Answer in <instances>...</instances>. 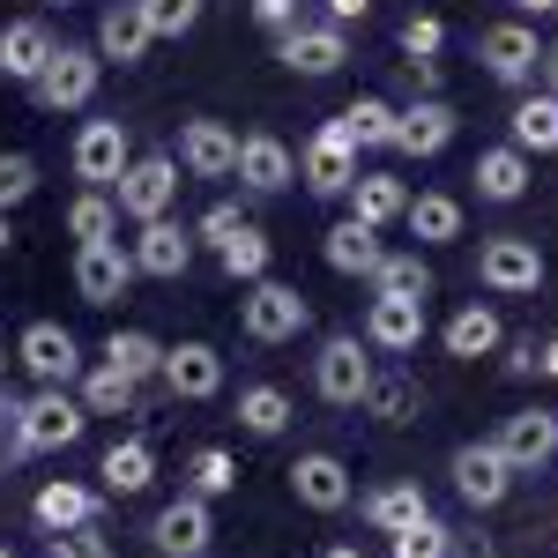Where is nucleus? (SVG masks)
I'll use <instances>...</instances> for the list:
<instances>
[{"label":"nucleus","mask_w":558,"mask_h":558,"mask_svg":"<svg viewBox=\"0 0 558 558\" xmlns=\"http://www.w3.org/2000/svg\"><path fill=\"white\" fill-rule=\"evenodd\" d=\"M254 23H260V31H276V38L299 31V0H254Z\"/></svg>","instance_id":"nucleus-49"},{"label":"nucleus","mask_w":558,"mask_h":558,"mask_svg":"<svg viewBox=\"0 0 558 558\" xmlns=\"http://www.w3.org/2000/svg\"><path fill=\"white\" fill-rule=\"evenodd\" d=\"M75 395H83L89 417H120V410H134V395H142V380H128L120 365H83V380H75Z\"/></svg>","instance_id":"nucleus-35"},{"label":"nucleus","mask_w":558,"mask_h":558,"mask_svg":"<svg viewBox=\"0 0 558 558\" xmlns=\"http://www.w3.org/2000/svg\"><path fill=\"white\" fill-rule=\"evenodd\" d=\"M454 128H462V120H454V105H447V97H410V105H395V149H402V157H417V165L439 157V149L454 142Z\"/></svg>","instance_id":"nucleus-13"},{"label":"nucleus","mask_w":558,"mask_h":558,"mask_svg":"<svg viewBox=\"0 0 558 558\" xmlns=\"http://www.w3.org/2000/svg\"><path fill=\"white\" fill-rule=\"evenodd\" d=\"M365 8H373V0H328V23L350 31V23H365Z\"/></svg>","instance_id":"nucleus-50"},{"label":"nucleus","mask_w":558,"mask_h":558,"mask_svg":"<svg viewBox=\"0 0 558 558\" xmlns=\"http://www.w3.org/2000/svg\"><path fill=\"white\" fill-rule=\"evenodd\" d=\"M142 23H149V38H186L202 23V0H142Z\"/></svg>","instance_id":"nucleus-44"},{"label":"nucleus","mask_w":558,"mask_h":558,"mask_svg":"<svg viewBox=\"0 0 558 558\" xmlns=\"http://www.w3.org/2000/svg\"><path fill=\"white\" fill-rule=\"evenodd\" d=\"M299 179L313 194H328V202L350 194V179H357V142H350L343 120H320V134L305 142V157H299Z\"/></svg>","instance_id":"nucleus-9"},{"label":"nucleus","mask_w":558,"mask_h":558,"mask_svg":"<svg viewBox=\"0 0 558 558\" xmlns=\"http://www.w3.org/2000/svg\"><path fill=\"white\" fill-rule=\"evenodd\" d=\"M149 544H157L165 558H209V544H216V514H209V499L179 492L172 507H157V521H149Z\"/></svg>","instance_id":"nucleus-10"},{"label":"nucleus","mask_w":558,"mask_h":558,"mask_svg":"<svg viewBox=\"0 0 558 558\" xmlns=\"http://www.w3.org/2000/svg\"><path fill=\"white\" fill-rule=\"evenodd\" d=\"M536 75H544V89L558 97V45H544V60H536Z\"/></svg>","instance_id":"nucleus-53"},{"label":"nucleus","mask_w":558,"mask_h":558,"mask_svg":"<svg viewBox=\"0 0 558 558\" xmlns=\"http://www.w3.org/2000/svg\"><path fill=\"white\" fill-rule=\"evenodd\" d=\"M343 202H350V216H357V223L387 231V223H402V209H410V186H402V172H357Z\"/></svg>","instance_id":"nucleus-26"},{"label":"nucleus","mask_w":558,"mask_h":558,"mask_svg":"<svg viewBox=\"0 0 558 558\" xmlns=\"http://www.w3.org/2000/svg\"><path fill=\"white\" fill-rule=\"evenodd\" d=\"M454 492H462V507H499L514 492V462L492 439H470V447H454Z\"/></svg>","instance_id":"nucleus-15"},{"label":"nucleus","mask_w":558,"mask_h":558,"mask_svg":"<svg viewBox=\"0 0 558 558\" xmlns=\"http://www.w3.org/2000/svg\"><path fill=\"white\" fill-rule=\"evenodd\" d=\"M112 202H120V216H134V223L172 216V202H179V157H172V149H142V157H128V172L112 179Z\"/></svg>","instance_id":"nucleus-1"},{"label":"nucleus","mask_w":558,"mask_h":558,"mask_svg":"<svg viewBox=\"0 0 558 558\" xmlns=\"http://www.w3.org/2000/svg\"><path fill=\"white\" fill-rule=\"evenodd\" d=\"M380 231L373 223H357V216H343V223H328V239H320V260L336 268V276H373V260H380Z\"/></svg>","instance_id":"nucleus-30"},{"label":"nucleus","mask_w":558,"mask_h":558,"mask_svg":"<svg viewBox=\"0 0 558 558\" xmlns=\"http://www.w3.org/2000/svg\"><path fill=\"white\" fill-rule=\"evenodd\" d=\"M402 223H410L417 246H447V239H462V202L454 194H410Z\"/></svg>","instance_id":"nucleus-36"},{"label":"nucleus","mask_w":558,"mask_h":558,"mask_svg":"<svg viewBox=\"0 0 558 558\" xmlns=\"http://www.w3.org/2000/svg\"><path fill=\"white\" fill-rule=\"evenodd\" d=\"M365 380H373V343L365 336H328L313 350V395L336 402V410H357L365 402Z\"/></svg>","instance_id":"nucleus-7"},{"label":"nucleus","mask_w":558,"mask_h":558,"mask_svg":"<svg viewBox=\"0 0 558 558\" xmlns=\"http://www.w3.org/2000/svg\"><path fill=\"white\" fill-rule=\"evenodd\" d=\"M439 45H447V23H439V15H410V23H402V52H410V60H432Z\"/></svg>","instance_id":"nucleus-47"},{"label":"nucleus","mask_w":558,"mask_h":558,"mask_svg":"<svg viewBox=\"0 0 558 558\" xmlns=\"http://www.w3.org/2000/svg\"><path fill=\"white\" fill-rule=\"evenodd\" d=\"M529 157H521L514 142H499V149H484V157H476V194H484V202H521V194H529Z\"/></svg>","instance_id":"nucleus-33"},{"label":"nucleus","mask_w":558,"mask_h":558,"mask_svg":"<svg viewBox=\"0 0 558 558\" xmlns=\"http://www.w3.org/2000/svg\"><path fill=\"white\" fill-rule=\"evenodd\" d=\"M83 432H89L83 395H68V387L23 395V454H60V447H75Z\"/></svg>","instance_id":"nucleus-5"},{"label":"nucleus","mask_w":558,"mask_h":558,"mask_svg":"<svg viewBox=\"0 0 558 558\" xmlns=\"http://www.w3.org/2000/svg\"><path fill=\"white\" fill-rule=\"evenodd\" d=\"M239 223H246V209H239V202H209V209H202V223H194V239H202V246H223Z\"/></svg>","instance_id":"nucleus-48"},{"label":"nucleus","mask_w":558,"mask_h":558,"mask_svg":"<svg viewBox=\"0 0 558 558\" xmlns=\"http://www.w3.org/2000/svg\"><path fill=\"white\" fill-rule=\"evenodd\" d=\"M484 558H492V551H484Z\"/></svg>","instance_id":"nucleus-60"},{"label":"nucleus","mask_w":558,"mask_h":558,"mask_svg":"<svg viewBox=\"0 0 558 558\" xmlns=\"http://www.w3.org/2000/svg\"><path fill=\"white\" fill-rule=\"evenodd\" d=\"M336 120L350 128L357 149H395V105H387V97H357V105L336 112Z\"/></svg>","instance_id":"nucleus-42"},{"label":"nucleus","mask_w":558,"mask_h":558,"mask_svg":"<svg viewBox=\"0 0 558 558\" xmlns=\"http://www.w3.org/2000/svg\"><path fill=\"white\" fill-rule=\"evenodd\" d=\"M105 83V60H97V45H52V60H45V75L31 83L45 112H83L89 97Z\"/></svg>","instance_id":"nucleus-4"},{"label":"nucleus","mask_w":558,"mask_h":558,"mask_svg":"<svg viewBox=\"0 0 558 558\" xmlns=\"http://www.w3.org/2000/svg\"><path fill=\"white\" fill-rule=\"evenodd\" d=\"M492 447L521 470H544V462H558V410H514V417H499V432H492Z\"/></svg>","instance_id":"nucleus-17"},{"label":"nucleus","mask_w":558,"mask_h":558,"mask_svg":"<svg viewBox=\"0 0 558 558\" xmlns=\"http://www.w3.org/2000/svg\"><path fill=\"white\" fill-rule=\"evenodd\" d=\"M507 373H536V343H514V350H507Z\"/></svg>","instance_id":"nucleus-51"},{"label":"nucleus","mask_w":558,"mask_h":558,"mask_svg":"<svg viewBox=\"0 0 558 558\" xmlns=\"http://www.w3.org/2000/svg\"><path fill=\"white\" fill-rule=\"evenodd\" d=\"M31 514H38L45 536H60V529H83V521H97V492H89V484H75V476H52V484H38Z\"/></svg>","instance_id":"nucleus-28"},{"label":"nucleus","mask_w":558,"mask_h":558,"mask_svg":"<svg viewBox=\"0 0 558 558\" xmlns=\"http://www.w3.org/2000/svg\"><path fill=\"white\" fill-rule=\"evenodd\" d=\"M52 8H75V0H52Z\"/></svg>","instance_id":"nucleus-58"},{"label":"nucleus","mask_w":558,"mask_h":558,"mask_svg":"<svg viewBox=\"0 0 558 558\" xmlns=\"http://www.w3.org/2000/svg\"><path fill=\"white\" fill-rule=\"evenodd\" d=\"M128 157H134L128 120H83L75 149H68V165H75V179H83V186H112V179L128 172Z\"/></svg>","instance_id":"nucleus-11"},{"label":"nucleus","mask_w":558,"mask_h":558,"mask_svg":"<svg viewBox=\"0 0 558 558\" xmlns=\"http://www.w3.org/2000/svg\"><path fill=\"white\" fill-rule=\"evenodd\" d=\"M476 60L499 75V83H536V60H544V38H536V23L521 15V23H492L484 38H476Z\"/></svg>","instance_id":"nucleus-12"},{"label":"nucleus","mask_w":558,"mask_h":558,"mask_svg":"<svg viewBox=\"0 0 558 558\" xmlns=\"http://www.w3.org/2000/svg\"><path fill=\"white\" fill-rule=\"evenodd\" d=\"M179 165L194 179H231L239 172V134L223 128V120H186L179 128Z\"/></svg>","instance_id":"nucleus-22"},{"label":"nucleus","mask_w":558,"mask_h":558,"mask_svg":"<svg viewBox=\"0 0 558 558\" xmlns=\"http://www.w3.org/2000/svg\"><path fill=\"white\" fill-rule=\"evenodd\" d=\"M186 492H194V499H223V492H239V462H231V447H194V454H186Z\"/></svg>","instance_id":"nucleus-41"},{"label":"nucleus","mask_w":558,"mask_h":558,"mask_svg":"<svg viewBox=\"0 0 558 558\" xmlns=\"http://www.w3.org/2000/svg\"><path fill=\"white\" fill-rule=\"evenodd\" d=\"M357 336L380 350V357H410V350L425 343V299H373Z\"/></svg>","instance_id":"nucleus-19"},{"label":"nucleus","mask_w":558,"mask_h":558,"mask_svg":"<svg viewBox=\"0 0 558 558\" xmlns=\"http://www.w3.org/2000/svg\"><path fill=\"white\" fill-rule=\"evenodd\" d=\"M157 380L172 402H216L223 395V350L216 343H165V365H157Z\"/></svg>","instance_id":"nucleus-8"},{"label":"nucleus","mask_w":558,"mask_h":558,"mask_svg":"<svg viewBox=\"0 0 558 558\" xmlns=\"http://www.w3.org/2000/svg\"><path fill=\"white\" fill-rule=\"evenodd\" d=\"M291 417H299V410H291V395H283L276 380L239 387V425L254 432V439H283V432H291Z\"/></svg>","instance_id":"nucleus-34"},{"label":"nucleus","mask_w":558,"mask_h":558,"mask_svg":"<svg viewBox=\"0 0 558 558\" xmlns=\"http://www.w3.org/2000/svg\"><path fill=\"white\" fill-rule=\"evenodd\" d=\"M8 365H15V343H8V336H0V380H8Z\"/></svg>","instance_id":"nucleus-56"},{"label":"nucleus","mask_w":558,"mask_h":558,"mask_svg":"<svg viewBox=\"0 0 558 558\" xmlns=\"http://www.w3.org/2000/svg\"><path fill=\"white\" fill-rule=\"evenodd\" d=\"M365 283H373V299H432V260L425 254H380Z\"/></svg>","instance_id":"nucleus-37"},{"label":"nucleus","mask_w":558,"mask_h":558,"mask_svg":"<svg viewBox=\"0 0 558 558\" xmlns=\"http://www.w3.org/2000/svg\"><path fill=\"white\" fill-rule=\"evenodd\" d=\"M134 276H165V283H179L186 268H194V231L186 223H172V216H149L142 231H134Z\"/></svg>","instance_id":"nucleus-14"},{"label":"nucleus","mask_w":558,"mask_h":558,"mask_svg":"<svg viewBox=\"0 0 558 558\" xmlns=\"http://www.w3.org/2000/svg\"><path fill=\"white\" fill-rule=\"evenodd\" d=\"M276 60L291 68V75H336L350 60V38L336 23H299V31H283L276 38Z\"/></svg>","instance_id":"nucleus-20"},{"label":"nucleus","mask_w":558,"mask_h":558,"mask_svg":"<svg viewBox=\"0 0 558 558\" xmlns=\"http://www.w3.org/2000/svg\"><path fill=\"white\" fill-rule=\"evenodd\" d=\"M97 476H105V492H112V499H134V492H149V484H157V447H149L142 432H128V439H112V447H105Z\"/></svg>","instance_id":"nucleus-24"},{"label":"nucleus","mask_w":558,"mask_h":558,"mask_svg":"<svg viewBox=\"0 0 558 558\" xmlns=\"http://www.w3.org/2000/svg\"><path fill=\"white\" fill-rule=\"evenodd\" d=\"M536 373H544V380H558V336H551V343H536Z\"/></svg>","instance_id":"nucleus-52"},{"label":"nucleus","mask_w":558,"mask_h":558,"mask_svg":"<svg viewBox=\"0 0 558 558\" xmlns=\"http://www.w3.org/2000/svg\"><path fill=\"white\" fill-rule=\"evenodd\" d=\"M38 194V165L23 149H0V209H23Z\"/></svg>","instance_id":"nucleus-45"},{"label":"nucleus","mask_w":558,"mask_h":558,"mask_svg":"<svg viewBox=\"0 0 558 558\" xmlns=\"http://www.w3.org/2000/svg\"><path fill=\"white\" fill-rule=\"evenodd\" d=\"M507 128H514L521 157H551V149H558V97H551V89H529L514 112H507Z\"/></svg>","instance_id":"nucleus-32"},{"label":"nucleus","mask_w":558,"mask_h":558,"mask_svg":"<svg viewBox=\"0 0 558 558\" xmlns=\"http://www.w3.org/2000/svg\"><path fill=\"white\" fill-rule=\"evenodd\" d=\"M476 276H484L492 299H529V291H544V246L521 239V231H499V239L476 246Z\"/></svg>","instance_id":"nucleus-3"},{"label":"nucleus","mask_w":558,"mask_h":558,"mask_svg":"<svg viewBox=\"0 0 558 558\" xmlns=\"http://www.w3.org/2000/svg\"><path fill=\"white\" fill-rule=\"evenodd\" d=\"M134 283V254L120 239H97V246H75V291L83 305H120Z\"/></svg>","instance_id":"nucleus-16"},{"label":"nucleus","mask_w":558,"mask_h":558,"mask_svg":"<svg viewBox=\"0 0 558 558\" xmlns=\"http://www.w3.org/2000/svg\"><path fill=\"white\" fill-rule=\"evenodd\" d=\"M216 260H223V276H231V283H260V276H268V260H276V246H268V231H260V223H239V231L216 246Z\"/></svg>","instance_id":"nucleus-39"},{"label":"nucleus","mask_w":558,"mask_h":558,"mask_svg":"<svg viewBox=\"0 0 558 558\" xmlns=\"http://www.w3.org/2000/svg\"><path fill=\"white\" fill-rule=\"evenodd\" d=\"M320 558H365V551H357V544H328Z\"/></svg>","instance_id":"nucleus-55"},{"label":"nucleus","mask_w":558,"mask_h":558,"mask_svg":"<svg viewBox=\"0 0 558 558\" xmlns=\"http://www.w3.org/2000/svg\"><path fill=\"white\" fill-rule=\"evenodd\" d=\"M149 23H142V0H112L105 15H97V60H120V68H134L142 52H149Z\"/></svg>","instance_id":"nucleus-27"},{"label":"nucleus","mask_w":558,"mask_h":558,"mask_svg":"<svg viewBox=\"0 0 558 558\" xmlns=\"http://www.w3.org/2000/svg\"><path fill=\"white\" fill-rule=\"evenodd\" d=\"M231 179H239L246 194H283V186L299 179V157H291V149H283L268 128H260V134H239V172H231Z\"/></svg>","instance_id":"nucleus-21"},{"label":"nucleus","mask_w":558,"mask_h":558,"mask_svg":"<svg viewBox=\"0 0 558 558\" xmlns=\"http://www.w3.org/2000/svg\"><path fill=\"white\" fill-rule=\"evenodd\" d=\"M52 45H60V38L45 31L38 15H23V23H8V31H0V75H8V83H23V89H31V83L45 75V60H52Z\"/></svg>","instance_id":"nucleus-23"},{"label":"nucleus","mask_w":558,"mask_h":558,"mask_svg":"<svg viewBox=\"0 0 558 558\" xmlns=\"http://www.w3.org/2000/svg\"><path fill=\"white\" fill-rule=\"evenodd\" d=\"M97 357H105V365H120L128 380H157V365H165V343H157V336H142V328H112Z\"/></svg>","instance_id":"nucleus-40"},{"label":"nucleus","mask_w":558,"mask_h":558,"mask_svg":"<svg viewBox=\"0 0 558 558\" xmlns=\"http://www.w3.org/2000/svg\"><path fill=\"white\" fill-rule=\"evenodd\" d=\"M305 320H313V299H305L299 283H276V276L246 283V299H239V328L254 343H291Z\"/></svg>","instance_id":"nucleus-2"},{"label":"nucleus","mask_w":558,"mask_h":558,"mask_svg":"<svg viewBox=\"0 0 558 558\" xmlns=\"http://www.w3.org/2000/svg\"><path fill=\"white\" fill-rule=\"evenodd\" d=\"M439 343H447V357H492V350L507 343V328H499V313L484 299H470L447 328H439Z\"/></svg>","instance_id":"nucleus-31"},{"label":"nucleus","mask_w":558,"mask_h":558,"mask_svg":"<svg viewBox=\"0 0 558 558\" xmlns=\"http://www.w3.org/2000/svg\"><path fill=\"white\" fill-rule=\"evenodd\" d=\"M68 231H75V246L120 239V202H112V186H83V194L68 202Z\"/></svg>","instance_id":"nucleus-38"},{"label":"nucleus","mask_w":558,"mask_h":558,"mask_svg":"<svg viewBox=\"0 0 558 558\" xmlns=\"http://www.w3.org/2000/svg\"><path fill=\"white\" fill-rule=\"evenodd\" d=\"M425 514H432V499H425L417 476H395L380 492H365V529H373V536H402L410 521H425Z\"/></svg>","instance_id":"nucleus-25"},{"label":"nucleus","mask_w":558,"mask_h":558,"mask_svg":"<svg viewBox=\"0 0 558 558\" xmlns=\"http://www.w3.org/2000/svg\"><path fill=\"white\" fill-rule=\"evenodd\" d=\"M521 15H558V0H514Z\"/></svg>","instance_id":"nucleus-54"},{"label":"nucleus","mask_w":558,"mask_h":558,"mask_svg":"<svg viewBox=\"0 0 558 558\" xmlns=\"http://www.w3.org/2000/svg\"><path fill=\"white\" fill-rule=\"evenodd\" d=\"M291 499H299L305 514H343L350 499H357V484L336 454H299L291 462Z\"/></svg>","instance_id":"nucleus-18"},{"label":"nucleus","mask_w":558,"mask_h":558,"mask_svg":"<svg viewBox=\"0 0 558 558\" xmlns=\"http://www.w3.org/2000/svg\"><path fill=\"white\" fill-rule=\"evenodd\" d=\"M8 239H15V231H8V209H0V254H8Z\"/></svg>","instance_id":"nucleus-57"},{"label":"nucleus","mask_w":558,"mask_h":558,"mask_svg":"<svg viewBox=\"0 0 558 558\" xmlns=\"http://www.w3.org/2000/svg\"><path fill=\"white\" fill-rule=\"evenodd\" d=\"M357 410H373L380 425H410L417 410H425V387L410 380L402 365H373V380H365V402Z\"/></svg>","instance_id":"nucleus-29"},{"label":"nucleus","mask_w":558,"mask_h":558,"mask_svg":"<svg viewBox=\"0 0 558 558\" xmlns=\"http://www.w3.org/2000/svg\"><path fill=\"white\" fill-rule=\"evenodd\" d=\"M45 558H112V544L97 536V521H83V529H60V536H45Z\"/></svg>","instance_id":"nucleus-46"},{"label":"nucleus","mask_w":558,"mask_h":558,"mask_svg":"<svg viewBox=\"0 0 558 558\" xmlns=\"http://www.w3.org/2000/svg\"><path fill=\"white\" fill-rule=\"evenodd\" d=\"M387 558H454V529H447L439 514L410 521L402 536H387Z\"/></svg>","instance_id":"nucleus-43"},{"label":"nucleus","mask_w":558,"mask_h":558,"mask_svg":"<svg viewBox=\"0 0 558 558\" xmlns=\"http://www.w3.org/2000/svg\"><path fill=\"white\" fill-rule=\"evenodd\" d=\"M15 365H23L38 387H75L89 357H83V343H75V328H60V320H31V328L15 336Z\"/></svg>","instance_id":"nucleus-6"},{"label":"nucleus","mask_w":558,"mask_h":558,"mask_svg":"<svg viewBox=\"0 0 558 558\" xmlns=\"http://www.w3.org/2000/svg\"><path fill=\"white\" fill-rule=\"evenodd\" d=\"M0 558H15V551H8V544H0Z\"/></svg>","instance_id":"nucleus-59"}]
</instances>
